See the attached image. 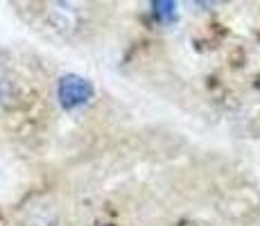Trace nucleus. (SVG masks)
<instances>
[{
    "label": "nucleus",
    "instance_id": "f257e3e1",
    "mask_svg": "<svg viewBox=\"0 0 260 226\" xmlns=\"http://www.w3.org/2000/svg\"><path fill=\"white\" fill-rule=\"evenodd\" d=\"M93 95V86L86 79L77 77V75H66L59 82V100L66 109H77L86 104Z\"/></svg>",
    "mask_w": 260,
    "mask_h": 226
},
{
    "label": "nucleus",
    "instance_id": "f03ea898",
    "mask_svg": "<svg viewBox=\"0 0 260 226\" xmlns=\"http://www.w3.org/2000/svg\"><path fill=\"white\" fill-rule=\"evenodd\" d=\"M9 95H12V88H9V82L7 79L0 77V104H5L9 100Z\"/></svg>",
    "mask_w": 260,
    "mask_h": 226
}]
</instances>
